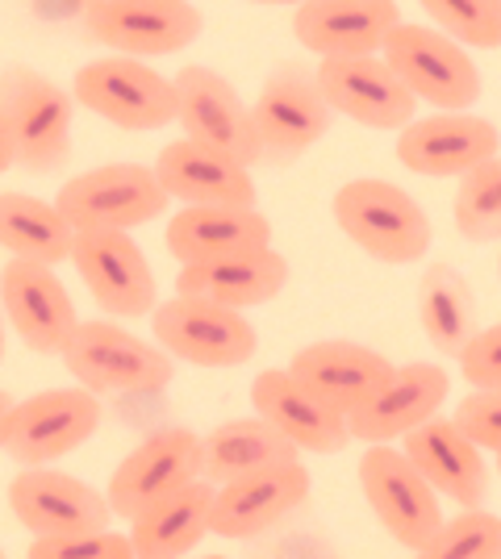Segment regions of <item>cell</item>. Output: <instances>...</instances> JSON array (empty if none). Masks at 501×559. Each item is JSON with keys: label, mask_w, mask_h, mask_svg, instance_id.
<instances>
[{"label": "cell", "mask_w": 501, "mask_h": 559, "mask_svg": "<svg viewBox=\"0 0 501 559\" xmlns=\"http://www.w3.org/2000/svg\"><path fill=\"white\" fill-rule=\"evenodd\" d=\"M0 114L13 134V155L29 171H59L72 155L75 100L34 68H9L0 75Z\"/></svg>", "instance_id": "4"}, {"label": "cell", "mask_w": 501, "mask_h": 559, "mask_svg": "<svg viewBox=\"0 0 501 559\" xmlns=\"http://www.w3.org/2000/svg\"><path fill=\"white\" fill-rule=\"evenodd\" d=\"M176 80V121L184 126V139L201 142L210 151H222L242 167L260 164L263 146L255 139L251 109L230 88L226 75H217L205 63H189Z\"/></svg>", "instance_id": "14"}, {"label": "cell", "mask_w": 501, "mask_h": 559, "mask_svg": "<svg viewBox=\"0 0 501 559\" xmlns=\"http://www.w3.org/2000/svg\"><path fill=\"white\" fill-rule=\"evenodd\" d=\"M331 213L338 230L356 242L363 255L381 259L389 267H406L430 251V217L406 188L377 176H359L334 192Z\"/></svg>", "instance_id": "1"}, {"label": "cell", "mask_w": 501, "mask_h": 559, "mask_svg": "<svg viewBox=\"0 0 501 559\" xmlns=\"http://www.w3.org/2000/svg\"><path fill=\"white\" fill-rule=\"evenodd\" d=\"M72 100L105 117L118 130H164L176 121V80H167L146 59L100 55L72 75Z\"/></svg>", "instance_id": "3"}, {"label": "cell", "mask_w": 501, "mask_h": 559, "mask_svg": "<svg viewBox=\"0 0 501 559\" xmlns=\"http://www.w3.org/2000/svg\"><path fill=\"white\" fill-rule=\"evenodd\" d=\"M455 364H460V376L473 389H501V322L489 330H477Z\"/></svg>", "instance_id": "37"}, {"label": "cell", "mask_w": 501, "mask_h": 559, "mask_svg": "<svg viewBox=\"0 0 501 559\" xmlns=\"http://www.w3.org/2000/svg\"><path fill=\"white\" fill-rule=\"evenodd\" d=\"M359 489L384 526V535L409 551H418L443 526L439 492L418 476V467L402 455V447H368L359 455Z\"/></svg>", "instance_id": "10"}, {"label": "cell", "mask_w": 501, "mask_h": 559, "mask_svg": "<svg viewBox=\"0 0 501 559\" xmlns=\"http://www.w3.org/2000/svg\"><path fill=\"white\" fill-rule=\"evenodd\" d=\"M251 4H293V9H297V4H306V0H251Z\"/></svg>", "instance_id": "40"}, {"label": "cell", "mask_w": 501, "mask_h": 559, "mask_svg": "<svg viewBox=\"0 0 501 559\" xmlns=\"http://www.w3.org/2000/svg\"><path fill=\"white\" fill-rule=\"evenodd\" d=\"M100 401L88 389H47L13 405L4 451L22 467H50L84 447L100 426Z\"/></svg>", "instance_id": "11"}, {"label": "cell", "mask_w": 501, "mask_h": 559, "mask_svg": "<svg viewBox=\"0 0 501 559\" xmlns=\"http://www.w3.org/2000/svg\"><path fill=\"white\" fill-rule=\"evenodd\" d=\"M84 4H96V0H84Z\"/></svg>", "instance_id": "44"}, {"label": "cell", "mask_w": 501, "mask_h": 559, "mask_svg": "<svg viewBox=\"0 0 501 559\" xmlns=\"http://www.w3.org/2000/svg\"><path fill=\"white\" fill-rule=\"evenodd\" d=\"M402 455L418 467L439 497L455 501L460 510H477L489 497V467L480 451L452 418H430L402 439Z\"/></svg>", "instance_id": "22"}, {"label": "cell", "mask_w": 501, "mask_h": 559, "mask_svg": "<svg viewBox=\"0 0 501 559\" xmlns=\"http://www.w3.org/2000/svg\"><path fill=\"white\" fill-rule=\"evenodd\" d=\"M13 164H17V155H13V134H9V126H4V114H0V176Z\"/></svg>", "instance_id": "38"}, {"label": "cell", "mask_w": 501, "mask_h": 559, "mask_svg": "<svg viewBox=\"0 0 501 559\" xmlns=\"http://www.w3.org/2000/svg\"><path fill=\"white\" fill-rule=\"evenodd\" d=\"M318 88L326 96L331 114L351 117L368 130H402L418 114V100L397 71L384 63V55H356V59H322Z\"/></svg>", "instance_id": "17"}, {"label": "cell", "mask_w": 501, "mask_h": 559, "mask_svg": "<svg viewBox=\"0 0 501 559\" xmlns=\"http://www.w3.org/2000/svg\"><path fill=\"white\" fill-rule=\"evenodd\" d=\"M155 176L180 205H255L251 167L192 139L167 142L155 159Z\"/></svg>", "instance_id": "26"}, {"label": "cell", "mask_w": 501, "mask_h": 559, "mask_svg": "<svg viewBox=\"0 0 501 559\" xmlns=\"http://www.w3.org/2000/svg\"><path fill=\"white\" fill-rule=\"evenodd\" d=\"M501 146L498 126L477 114H430L414 117L397 134V159L414 176L430 180H460Z\"/></svg>", "instance_id": "19"}, {"label": "cell", "mask_w": 501, "mask_h": 559, "mask_svg": "<svg viewBox=\"0 0 501 559\" xmlns=\"http://www.w3.org/2000/svg\"><path fill=\"white\" fill-rule=\"evenodd\" d=\"M0 309L34 355H63L68 338L80 326V313H75L63 280L55 276V267L29 263V259H9L4 263Z\"/></svg>", "instance_id": "18"}, {"label": "cell", "mask_w": 501, "mask_h": 559, "mask_svg": "<svg viewBox=\"0 0 501 559\" xmlns=\"http://www.w3.org/2000/svg\"><path fill=\"white\" fill-rule=\"evenodd\" d=\"M498 472H501V455H498Z\"/></svg>", "instance_id": "43"}, {"label": "cell", "mask_w": 501, "mask_h": 559, "mask_svg": "<svg viewBox=\"0 0 501 559\" xmlns=\"http://www.w3.org/2000/svg\"><path fill=\"white\" fill-rule=\"evenodd\" d=\"M288 284V259L272 247L239 251V255L205 259V263H180L176 293L201 297V301L226 305V309H255L276 301Z\"/></svg>", "instance_id": "25"}, {"label": "cell", "mask_w": 501, "mask_h": 559, "mask_svg": "<svg viewBox=\"0 0 501 559\" xmlns=\"http://www.w3.org/2000/svg\"><path fill=\"white\" fill-rule=\"evenodd\" d=\"M13 405H17V401L0 389V451H4V439H9V418H13Z\"/></svg>", "instance_id": "39"}, {"label": "cell", "mask_w": 501, "mask_h": 559, "mask_svg": "<svg viewBox=\"0 0 501 559\" xmlns=\"http://www.w3.org/2000/svg\"><path fill=\"white\" fill-rule=\"evenodd\" d=\"M260 247H272V222L255 205H180L167 222V251L176 263H205Z\"/></svg>", "instance_id": "27"}, {"label": "cell", "mask_w": 501, "mask_h": 559, "mask_svg": "<svg viewBox=\"0 0 501 559\" xmlns=\"http://www.w3.org/2000/svg\"><path fill=\"white\" fill-rule=\"evenodd\" d=\"M310 467L301 460L276 464L214 485V513H210V535L217 538H255L272 531L276 522H285L293 510H301L310 501Z\"/></svg>", "instance_id": "20"}, {"label": "cell", "mask_w": 501, "mask_h": 559, "mask_svg": "<svg viewBox=\"0 0 501 559\" xmlns=\"http://www.w3.org/2000/svg\"><path fill=\"white\" fill-rule=\"evenodd\" d=\"M251 121H255V139H260L263 155L293 164L326 139L334 114L318 88V75L301 63H285L263 80L260 96L251 105Z\"/></svg>", "instance_id": "9"}, {"label": "cell", "mask_w": 501, "mask_h": 559, "mask_svg": "<svg viewBox=\"0 0 501 559\" xmlns=\"http://www.w3.org/2000/svg\"><path fill=\"white\" fill-rule=\"evenodd\" d=\"M251 409L260 414L272 430H281L297 451H313V455H338L351 443L347 435V418L331 409L326 401L297 384L288 368H267L251 380Z\"/></svg>", "instance_id": "23"}, {"label": "cell", "mask_w": 501, "mask_h": 559, "mask_svg": "<svg viewBox=\"0 0 501 559\" xmlns=\"http://www.w3.org/2000/svg\"><path fill=\"white\" fill-rule=\"evenodd\" d=\"M196 559H226V556H196Z\"/></svg>", "instance_id": "42"}, {"label": "cell", "mask_w": 501, "mask_h": 559, "mask_svg": "<svg viewBox=\"0 0 501 559\" xmlns=\"http://www.w3.org/2000/svg\"><path fill=\"white\" fill-rule=\"evenodd\" d=\"M393 372V364L381 350L351 343V338H326V343H310L288 359V376L297 384H306L318 401H326L343 418L363 405L368 396L381 389V380Z\"/></svg>", "instance_id": "24"}, {"label": "cell", "mask_w": 501, "mask_h": 559, "mask_svg": "<svg viewBox=\"0 0 501 559\" xmlns=\"http://www.w3.org/2000/svg\"><path fill=\"white\" fill-rule=\"evenodd\" d=\"M75 230L55 210V201H38L29 192H0V247L9 259H29L59 267L72 255Z\"/></svg>", "instance_id": "30"}, {"label": "cell", "mask_w": 501, "mask_h": 559, "mask_svg": "<svg viewBox=\"0 0 501 559\" xmlns=\"http://www.w3.org/2000/svg\"><path fill=\"white\" fill-rule=\"evenodd\" d=\"M84 29L114 55L164 59L192 47L205 17L189 0H96L84 4Z\"/></svg>", "instance_id": "8"}, {"label": "cell", "mask_w": 501, "mask_h": 559, "mask_svg": "<svg viewBox=\"0 0 501 559\" xmlns=\"http://www.w3.org/2000/svg\"><path fill=\"white\" fill-rule=\"evenodd\" d=\"M414 559H501V518L485 506L443 518V526L414 551Z\"/></svg>", "instance_id": "33"}, {"label": "cell", "mask_w": 501, "mask_h": 559, "mask_svg": "<svg viewBox=\"0 0 501 559\" xmlns=\"http://www.w3.org/2000/svg\"><path fill=\"white\" fill-rule=\"evenodd\" d=\"M452 393V376L439 364H402L381 380V389L347 414V435L363 447H384L406 439L430 421Z\"/></svg>", "instance_id": "16"}, {"label": "cell", "mask_w": 501, "mask_h": 559, "mask_svg": "<svg viewBox=\"0 0 501 559\" xmlns=\"http://www.w3.org/2000/svg\"><path fill=\"white\" fill-rule=\"evenodd\" d=\"M210 513H214V485L210 480H192L164 501H155L151 510L130 518L134 559H184L210 535Z\"/></svg>", "instance_id": "28"}, {"label": "cell", "mask_w": 501, "mask_h": 559, "mask_svg": "<svg viewBox=\"0 0 501 559\" xmlns=\"http://www.w3.org/2000/svg\"><path fill=\"white\" fill-rule=\"evenodd\" d=\"M498 272H501V259H498Z\"/></svg>", "instance_id": "46"}, {"label": "cell", "mask_w": 501, "mask_h": 559, "mask_svg": "<svg viewBox=\"0 0 501 559\" xmlns=\"http://www.w3.org/2000/svg\"><path fill=\"white\" fill-rule=\"evenodd\" d=\"M455 230L468 242H498L501 238V155L485 159L455 188Z\"/></svg>", "instance_id": "32"}, {"label": "cell", "mask_w": 501, "mask_h": 559, "mask_svg": "<svg viewBox=\"0 0 501 559\" xmlns=\"http://www.w3.org/2000/svg\"><path fill=\"white\" fill-rule=\"evenodd\" d=\"M402 25L397 0H306L293 13V34L318 59L381 55L384 38Z\"/></svg>", "instance_id": "21"}, {"label": "cell", "mask_w": 501, "mask_h": 559, "mask_svg": "<svg viewBox=\"0 0 501 559\" xmlns=\"http://www.w3.org/2000/svg\"><path fill=\"white\" fill-rule=\"evenodd\" d=\"M418 322H422L430 347L439 355H452V359H460V350L477 334V297L452 263H430L422 272V280H418Z\"/></svg>", "instance_id": "31"}, {"label": "cell", "mask_w": 501, "mask_h": 559, "mask_svg": "<svg viewBox=\"0 0 501 559\" xmlns=\"http://www.w3.org/2000/svg\"><path fill=\"white\" fill-rule=\"evenodd\" d=\"M0 559H9V556H4V551H0Z\"/></svg>", "instance_id": "45"}, {"label": "cell", "mask_w": 501, "mask_h": 559, "mask_svg": "<svg viewBox=\"0 0 501 559\" xmlns=\"http://www.w3.org/2000/svg\"><path fill=\"white\" fill-rule=\"evenodd\" d=\"M384 63L397 71L414 100H427L439 114H473L480 100V71L468 50L434 25L402 22L384 38Z\"/></svg>", "instance_id": "2"}, {"label": "cell", "mask_w": 501, "mask_h": 559, "mask_svg": "<svg viewBox=\"0 0 501 559\" xmlns=\"http://www.w3.org/2000/svg\"><path fill=\"white\" fill-rule=\"evenodd\" d=\"M452 421L480 451L501 455V389H473L455 405Z\"/></svg>", "instance_id": "36"}, {"label": "cell", "mask_w": 501, "mask_h": 559, "mask_svg": "<svg viewBox=\"0 0 501 559\" xmlns=\"http://www.w3.org/2000/svg\"><path fill=\"white\" fill-rule=\"evenodd\" d=\"M171 197L164 192L155 167L143 164H105L75 176L59 188L55 210L68 217L75 234L84 230H134L164 217Z\"/></svg>", "instance_id": "5"}, {"label": "cell", "mask_w": 501, "mask_h": 559, "mask_svg": "<svg viewBox=\"0 0 501 559\" xmlns=\"http://www.w3.org/2000/svg\"><path fill=\"white\" fill-rule=\"evenodd\" d=\"M293 460H301V451L288 443L281 430H272L260 414L222 421L201 439V480H210V485H226V480H239V476H251L263 467L293 464Z\"/></svg>", "instance_id": "29"}, {"label": "cell", "mask_w": 501, "mask_h": 559, "mask_svg": "<svg viewBox=\"0 0 501 559\" xmlns=\"http://www.w3.org/2000/svg\"><path fill=\"white\" fill-rule=\"evenodd\" d=\"M0 359H4V309H0Z\"/></svg>", "instance_id": "41"}, {"label": "cell", "mask_w": 501, "mask_h": 559, "mask_svg": "<svg viewBox=\"0 0 501 559\" xmlns=\"http://www.w3.org/2000/svg\"><path fill=\"white\" fill-rule=\"evenodd\" d=\"M9 510L17 513L29 535H84V531H109L114 510L105 492L84 485L72 472L55 467H22L9 480Z\"/></svg>", "instance_id": "15"}, {"label": "cell", "mask_w": 501, "mask_h": 559, "mask_svg": "<svg viewBox=\"0 0 501 559\" xmlns=\"http://www.w3.org/2000/svg\"><path fill=\"white\" fill-rule=\"evenodd\" d=\"M434 29H443L460 47H501V0H418Z\"/></svg>", "instance_id": "34"}, {"label": "cell", "mask_w": 501, "mask_h": 559, "mask_svg": "<svg viewBox=\"0 0 501 559\" xmlns=\"http://www.w3.org/2000/svg\"><path fill=\"white\" fill-rule=\"evenodd\" d=\"M155 343L192 368H242L260 350V334L239 309L201 301V297H171L151 313Z\"/></svg>", "instance_id": "7"}, {"label": "cell", "mask_w": 501, "mask_h": 559, "mask_svg": "<svg viewBox=\"0 0 501 559\" xmlns=\"http://www.w3.org/2000/svg\"><path fill=\"white\" fill-rule=\"evenodd\" d=\"M25 559H134V547H130V535H118V531L38 535Z\"/></svg>", "instance_id": "35"}, {"label": "cell", "mask_w": 501, "mask_h": 559, "mask_svg": "<svg viewBox=\"0 0 501 559\" xmlns=\"http://www.w3.org/2000/svg\"><path fill=\"white\" fill-rule=\"evenodd\" d=\"M80 280L93 301L114 318H151L159 305V280L151 259L126 230H84L75 234L72 255Z\"/></svg>", "instance_id": "13"}, {"label": "cell", "mask_w": 501, "mask_h": 559, "mask_svg": "<svg viewBox=\"0 0 501 559\" xmlns=\"http://www.w3.org/2000/svg\"><path fill=\"white\" fill-rule=\"evenodd\" d=\"M63 364L88 393H155L176 376V359L164 347H151L118 322H80Z\"/></svg>", "instance_id": "6"}, {"label": "cell", "mask_w": 501, "mask_h": 559, "mask_svg": "<svg viewBox=\"0 0 501 559\" xmlns=\"http://www.w3.org/2000/svg\"><path fill=\"white\" fill-rule=\"evenodd\" d=\"M201 480V435L189 426H164L146 435L109 476L105 501L114 518H139L155 501Z\"/></svg>", "instance_id": "12"}]
</instances>
